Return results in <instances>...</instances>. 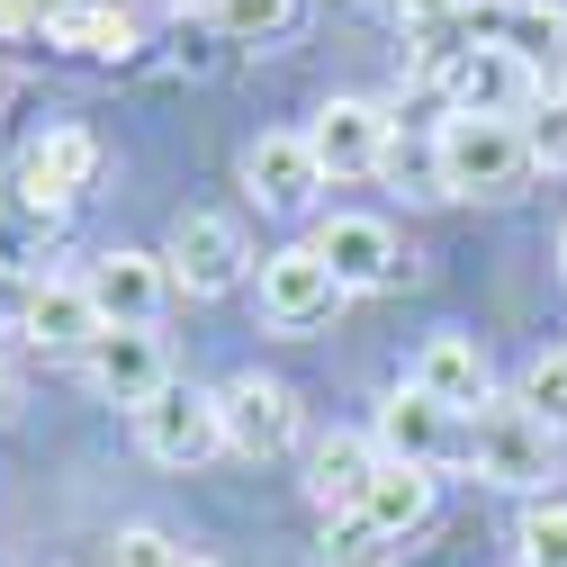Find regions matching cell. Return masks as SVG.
<instances>
[{
  "label": "cell",
  "instance_id": "12",
  "mask_svg": "<svg viewBox=\"0 0 567 567\" xmlns=\"http://www.w3.org/2000/svg\"><path fill=\"white\" fill-rule=\"evenodd\" d=\"M307 145L324 163V181H361L388 163V109L379 100H324L316 126H307Z\"/></svg>",
  "mask_w": 567,
  "mask_h": 567
},
{
  "label": "cell",
  "instance_id": "2",
  "mask_svg": "<svg viewBox=\"0 0 567 567\" xmlns=\"http://www.w3.org/2000/svg\"><path fill=\"white\" fill-rule=\"evenodd\" d=\"M468 468L486 486H514V495H549L558 477V433L523 405V396H486L468 414Z\"/></svg>",
  "mask_w": 567,
  "mask_h": 567
},
{
  "label": "cell",
  "instance_id": "29",
  "mask_svg": "<svg viewBox=\"0 0 567 567\" xmlns=\"http://www.w3.org/2000/svg\"><path fill=\"white\" fill-rule=\"evenodd\" d=\"M558 261H567V235H558Z\"/></svg>",
  "mask_w": 567,
  "mask_h": 567
},
{
  "label": "cell",
  "instance_id": "21",
  "mask_svg": "<svg viewBox=\"0 0 567 567\" xmlns=\"http://www.w3.org/2000/svg\"><path fill=\"white\" fill-rule=\"evenodd\" d=\"M540 423H549V433H567V342L558 351H532V361H523V388H514Z\"/></svg>",
  "mask_w": 567,
  "mask_h": 567
},
{
  "label": "cell",
  "instance_id": "6",
  "mask_svg": "<svg viewBox=\"0 0 567 567\" xmlns=\"http://www.w3.org/2000/svg\"><path fill=\"white\" fill-rule=\"evenodd\" d=\"M442 91H451V109H460V117H523V109L540 100V73H532V63H523L514 45L468 37V45L451 54Z\"/></svg>",
  "mask_w": 567,
  "mask_h": 567
},
{
  "label": "cell",
  "instance_id": "9",
  "mask_svg": "<svg viewBox=\"0 0 567 567\" xmlns=\"http://www.w3.org/2000/svg\"><path fill=\"white\" fill-rule=\"evenodd\" d=\"M82 379L109 396V405H145L172 388V351L154 324H100V342L82 351Z\"/></svg>",
  "mask_w": 567,
  "mask_h": 567
},
{
  "label": "cell",
  "instance_id": "26",
  "mask_svg": "<svg viewBox=\"0 0 567 567\" xmlns=\"http://www.w3.org/2000/svg\"><path fill=\"white\" fill-rule=\"evenodd\" d=\"M45 19H54V0H0V37H45Z\"/></svg>",
  "mask_w": 567,
  "mask_h": 567
},
{
  "label": "cell",
  "instance_id": "24",
  "mask_svg": "<svg viewBox=\"0 0 567 567\" xmlns=\"http://www.w3.org/2000/svg\"><path fill=\"white\" fill-rule=\"evenodd\" d=\"M523 145H532V172H567V100L523 109Z\"/></svg>",
  "mask_w": 567,
  "mask_h": 567
},
{
  "label": "cell",
  "instance_id": "18",
  "mask_svg": "<svg viewBox=\"0 0 567 567\" xmlns=\"http://www.w3.org/2000/svg\"><path fill=\"white\" fill-rule=\"evenodd\" d=\"M370 477H379V442H361V433H324L307 451V495H316V514H333V523L361 514Z\"/></svg>",
  "mask_w": 567,
  "mask_h": 567
},
{
  "label": "cell",
  "instance_id": "30",
  "mask_svg": "<svg viewBox=\"0 0 567 567\" xmlns=\"http://www.w3.org/2000/svg\"><path fill=\"white\" fill-rule=\"evenodd\" d=\"M0 82H10V73H0Z\"/></svg>",
  "mask_w": 567,
  "mask_h": 567
},
{
  "label": "cell",
  "instance_id": "5",
  "mask_svg": "<svg viewBox=\"0 0 567 567\" xmlns=\"http://www.w3.org/2000/svg\"><path fill=\"white\" fill-rule=\"evenodd\" d=\"M370 442H379V460H414V468L442 477L451 460H468V414H451L442 396H423V388L405 379V388L379 405V433H370Z\"/></svg>",
  "mask_w": 567,
  "mask_h": 567
},
{
  "label": "cell",
  "instance_id": "13",
  "mask_svg": "<svg viewBox=\"0 0 567 567\" xmlns=\"http://www.w3.org/2000/svg\"><path fill=\"white\" fill-rule=\"evenodd\" d=\"M19 333L37 351H54V361H82V351L100 342V307L82 279H28V298H19Z\"/></svg>",
  "mask_w": 567,
  "mask_h": 567
},
{
  "label": "cell",
  "instance_id": "22",
  "mask_svg": "<svg viewBox=\"0 0 567 567\" xmlns=\"http://www.w3.org/2000/svg\"><path fill=\"white\" fill-rule=\"evenodd\" d=\"M514 549H523V567H567V495H540L514 532Z\"/></svg>",
  "mask_w": 567,
  "mask_h": 567
},
{
  "label": "cell",
  "instance_id": "11",
  "mask_svg": "<svg viewBox=\"0 0 567 567\" xmlns=\"http://www.w3.org/2000/svg\"><path fill=\"white\" fill-rule=\"evenodd\" d=\"M244 189L270 207V217H307L316 189H324V163H316V145H307V126L252 135V145H244Z\"/></svg>",
  "mask_w": 567,
  "mask_h": 567
},
{
  "label": "cell",
  "instance_id": "19",
  "mask_svg": "<svg viewBox=\"0 0 567 567\" xmlns=\"http://www.w3.org/2000/svg\"><path fill=\"white\" fill-rule=\"evenodd\" d=\"M433 495H442L433 468H414V460H379V477H370V495H361V523L388 532V540L405 549L423 523H433Z\"/></svg>",
  "mask_w": 567,
  "mask_h": 567
},
{
  "label": "cell",
  "instance_id": "1",
  "mask_svg": "<svg viewBox=\"0 0 567 567\" xmlns=\"http://www.w3.org/2000/svg\"><path fill=\"white\" fill-rule=\"evenodd\" d=\"M433 181L442 198H514L532 181V145H523V117H442L433 126Z\"/></svg>",
  "mask_w": 567,
  "mask_h": 567
},
{
  "label": "cell",
  "instance_id": "4",
  "mask_svg": "<svg viewBox=\"0 0 567 567\" xmlns=\"http://www.w3.org/2000/svg\"><path fill=\"white\" fill-rule=\"evenodd\" d=\"M135 442H145V460H163V468H207L226 451V414H217V396L207 388H163V396H145L135 405Z\"/></svg>",
  "mask_w": 567,
  "mask_h": 567
},
{
  "label": "cell",
  "instance_id": "3",
  "mask_svg": "<svg viewBox=\"0 0 567 567\" xmlns=\"http://www.w3.org/2000/svg\"><path fill=\"white\" fill-rule=\"evenodd\" d=\"M163 270H172V289H189V298H226L235 279L252 270V244H244L235 217H217V207H181L172 244H163Z\"/></svg>",
  "mask_w": 567,
  "mask_h": 567
},
{
  "label": "cell",
  "instance_id": "15",
  "mask_svg": "<svg viewBox=\"0 0 567 567\" xmlns=\"http://www.w3.org/2000/svg\"><path fill=\"white\" fill-rule=\"evenodd\" d=\"M82 289H91L100 324H154V316H163V289H172V270H163V252H100Z\"/></svg>",
  "mask_w": 567,
  "mask_h": 567
},
{
  "label": "cell",
  "instance_id": "23",
  "mask_svg": "<svg viewBox=\"0 0 567 567\" xmlns=\"http://www.w3.org/2000/svg\"><path fill=\"white\" fill-rule=\"evenodd\" d=\"M388 558H396L388 532H370L361 514H342V523L324 532V558H316V567H388Z\"/></svg>",
  "mask_w": 567,
  "mask_h": 567
},
{
  "label": "cell",
  "instance_id": "8",
  "mask_svg": "<svg viewBox=\"0 0 567 567\" xmlns=\"http://www.w3.org/2000/svg\"><path fill=\"white\" fill-rule=\"evenodd\" d=\"M342 298H351V289L324 270L316 244H289V252L261 261V324H270V333H316V324H333Z\"/></svg>",
  "mask_w": 567,
  "mask_h": 567
},
{
  "label": "cell",
  "instance_id": "16",
  "mask_svg": "<svg viewBox=\"0 0 567 567\" xmlns=\"http://www.w3.org/2000/svg\"><path fill=\"white\" fill-rule=\"evenodd\" d=\"M414 388L423 396H442L451 414H477L495 396V361H486V342L477 333H433L414 351Z\"/></svg>",
  "mask_w": 567,
  "mask_h": 567
},
{
  "label": "cell",
  "instance_id": "20",
  "mask_svg": "<svg viewBox=\"0 0 567 567\" xmlns=\"http://www.w3.org/2000/svg\"><path fill=\"white\" fill-rule=\"evenodd\" d=\"M298 19H307V0H207V28L235 45H279V37H298Z\"/></svg>",
  "mask_w": 567,
  "mask_h": 567
},
{
  "label": "cell",
  "instance_id": "27",
  "mask_svg": "<svg viewBox=\"0 0 567 567\" xmlns=\"http://www.w3.org/2000/svg\"><path fill=\"white\" fill-rule=\"evenodd\" d=\"M19 414V370H10V351H0V423Z\"/></svg>",
  "mask_w": 567,
  "mask_h": 567
},
{
  "label": "cell",
  "instance_id": "10",
  "mask_svg": "<svg viewBox=\"0 0 567 567\" xmlns=\"http://www.w3.org/2000/svg\"><path fill=\"white\" fill-rule=\"evenodd\" d=\"M217 414H226V451H244V460H279L298 442V388L289 379L244 370V379L217 388Z\"/></svg>",
  "mask_w": 567,
  "mask_h": 567
},
{
  "label": "cell",
  "instance_id": "25",
  "mask_svg": "<svg viewBox=\"0 0 567 567\" xmlns=\"http://www.w3.org/2000/svg\"><path fill=\"white\" fill-rule=\"evenodd\" d=\"M172 558H181V549H172L154 523H126V532L109 540V558H100V567H172Z\"/></svg>",
  "mask_w": 567,
  "mask_h": 567
},
{
  "label": "cell",
  "instance_id": "14",
  "mask_svg": "<svg viewBox=\"0 0 567 567\" xmlns=\"http://www.w3.org/2000/svg\"><path fill=\"white\" fill-rule=\"evenodd\" d=\"M316 252H324V270L342 279V289H396L405 279V252H396V235L379 217H324Z\"/></svg>",
  "mask_w": 567,
  "mask_h": 567
},
{
  "label": "cell",
  "instance_id": "28",
  "mask_svg": "<svg viewBox=\"0 0 567 567\" xmlns=\"http://www.w3.org/2000/svg\"><path fill=\"white\" fill-rule=\"evenodd\" d=\"M172 567H217V558H198V549H181V558H172Z\"/></svg>",
  "mask_w": 567,
  "mask_h": 567
},
{
  "label": "cell",
  "instance_id": "7",
  "mask_svg": "<svg viewBox=\"0 0 567 567\" xmlns=\"http://www.w3.org/2000/svg\"><path fill=\"white\" fill-rule=\"evenodd\" d=\"M91 181H100V135H91V126H45L37 145L19 154V207L45 217V226H54Z\"/></svg>",
  "mask_w": 567,
  "mask_h": 567
},
{
  "label": "cell",
  "instance_id": "17",
  "mask_svg": "<svg viewBox=\"0 0 567 567\" xmlns=\"http://www.w3.org/2000/svg\"><path fill=\"white\" fill-rule=\"evenodd\" d=\"M45 45L63 54H82V63H126L135 45V10L126 0H54V19H45Z\"/></svg>",
  "mask_w": 567,
  "mask_h": 567
}]
</instances>
